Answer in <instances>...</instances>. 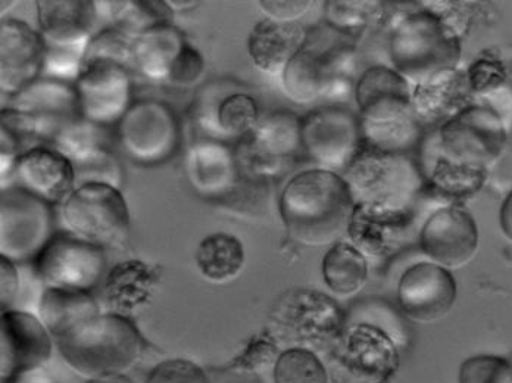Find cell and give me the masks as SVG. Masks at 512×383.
<instances>
[{
  "label": "cell",
  "instance_id": "cell-1",
  "mask_svg": "<svg viewBox=\"0 0 512 383\" xmlns=\"http://www.w3.org/2000/svg\"><path fill=\"white\" fill-rule=\"evenodd\" d=\"M354 210L355 199L346 180L321 168L296 174L279 199L287 233L305 247L336 244L349 229Z\"/></svg>",
  "mask_w": 512,
  "mask_h": 383
},
{
  "label": "cell",
  "instance_id": "cell-2",
  "mask_svg": "<svg viewBox=\"0 0 512 383\" xmlns=\"http://www.w3.org/2000/svg\"><path fill=\"white\" fill-rule=\"evenodd\" d=\"M355 96L364 145L398 154L421 145L423 127L412 111L410 84L398 71L382 65L368 68Z\"/></svg>",
  "mask_w": 512,
  "mask_h": 383
},
{
  "label": "cell",
  "instance_id": "cell-3",
  "mask_svg": "<svg viewBox=\"0 0 512 383\" xmlns=\"http://www.w3.org/2000/svg\"><path fill=\"white\" fill-rule=\"evenodd\" d=\"M62 360L77 375L98 379L126 375L143 354L142 335L127 317L101 313L55 341Z\"/></svg>",
  "mask_w": 512,
  "mask_h": 383
},
{
  "label": "cell",
  "instance_id": "cell-4",
  "mask_svg": "<svg viewBox=\"0 0 512 383\" xmlns=\"http://www.w3.org/2000/svg\"><path fill=\"white\" fill-rule=\"evenodd\" d=\"M390 56L402 77L417 84L455 70L461 58L460 33L439 14L417 11L393 31Z\"/></svg>",
  "mask_w": 512,
  "mask_h": 383
},
{
  "label": "cell",
  "instance_id": "cell-5",
  "mask_svg": "<svg viewBox=\"0 0 512 383\" xmlns=\"http://www.w3.org/2000/svg\"><path fill=\"white\" fill-rule=\"evenodd\" d=\"M343 179L348 183L355 205L411 210L412 202L424 191L421 165L410 154L380 151L361 145L346 168Z\"/></svg>",
  "mask_w": 512,
  "mask_h": 383
},
{
  "label": "cell",
  "instance_id": "cell-6",
  "mask_svg": "<svg viewBox=\"0 0 512 383\" xmlns=\"http://www.w3.org/2000/svg\"><path fill=\"white\" fill-rule=\"evenodd\" d=\"M268 323L271 338L277 344L315 354L337 341L343 314L332 298L308 289H295L276 301Z\"/></svg>",
  "mask_w": 512,
  "mask_h": 383
},
{
  "label": "cell",
  "instance_id": "cell-7",
  "mask_svg": "<svg viewBox=\"0 0 512 383\" xmlns=\"http://www.w3.org/2000/svg\"><path fill=\"white\" fill-rule=\"evenodd\" d=\"M301 130V118L289 111L259 117L255 129L234 151L240 176L273 183L289 173L304 155Z\"/></svg>",
  "mask_w": 512,
  "mask_h": 383
},
{
  "label": "cell",
  "instance_id": "cell-8",
  "mask_svg": "<svg viewBox=\"0 0 512 383\" xmlns=\"http://www.w3.org/2000/svg\"><path fill=\"white\" fill-rule=\"evenodd\" d=\"M65 232L102 249L126 244L130 233V213L120 189L112 186H78L61 205Z\"/></svg>",
  "mask_w": 512,
  "mask_h": 383
},
{
  "label": "cell",
  "instance_id": "cell-9",
  "mask_svg": "<svg viewBox=\"0 0 512 383\" xmlns=\"http://www.w3.org/2000/svg\"><path fill=\"white\" fill-rule=\"evenodd\" d=\"M55 236L52 205L18 186L0 195V258L17 264L36 261Z\"/></svg>",
  "mask_w": 512,
  "mask_h": 383
},
{
  "label": "cell",
  "instance_id": "cell-10",
  "mask_svg": "<svg viewBox=\"0 0 512 383\" xmlns=\"http://www.w3.org/2000/svg\"><path fill=\"white\" fill-rule=\"evenodd\" d=\"M439 154L455 163L485 168L496 163L507 146L504 121L490 108L470 105L439 129Z\"/></svg>",
  "mask_w": 512,
  "mask_h": 383
},
{
  "label": "cell",
  "instance_id": "cell-11",
  "mask_svg": "<svg viewBox=\"0 0 512 383\" xmlns=\"http://www.w3.org/2000/svg\"><path fill=\"white\" fill-rule=\"evenodd\" d=\"M118 139L134 163H165L180 146L179 118L165 102L156 99L133 102L118 123Z\"/></svg>",
  "mask_w": 512,
  "mask_h": 383
},
{
  "label": "cell",
  "instance_id": "cell-12",
  "mask_svg": "<svg viewBox=\"0 0 512 383\" xmlns=\"http://www.w3.org/2000/svg\"><path fill=\"white\" fill-rule=\"evenodd\" d=\"M106 270L103 249L58 233L34 261V272L46 288L92 292Z\"/></svg>",
  "mask_w": 512,
  "mask_h": 383
},
{
  "label": "cell",
  "instance_id": "cell-13",
  "mask_svg": "<svg viewBox=\"0 0 512 383\" xmlns=\"http://www.w3.org/2000/svg\"><path fill=\"white\" fill-rule=\"evenodd\" d=\"M304 157L321 170H346L362 145L361 121L336 107L318 108L302 118Z\"/></svg>",
  "mask_w": 512,
  "mask_h": 383
},
{
  "label": "cell",
  "instance_id": "cell-14",
  "mask_svg": "<svg viewBox=\"0 0 512 383\" xmlns=\"http://www.w3.org/2000/svg\"><path fill=\"white\" fill-rule=\"evenodd\" d=\"M351 65V48L334 46L324 51L311 48L307 43L283 70L284 92L296 104H311L320 98L337 96Z\"/></svg>",
  "mask_w": 512,
  "mask_h": 383
},
{
  "label": "cell",
  "instance_id": "cell-15",
  "mask_svg": "<svg viewBox=\"0 0 512 383\" xmlns=\"http://www.w3.org/2000/svg\"><path fill=\"white\" fill-rule=\"evenodd\" d=\"M74 87L81 118L99 126L120 123L133 105V84L128 68L112 62L87 65Z\"/></svg>",
  "mask_w": 512,
  "mask_h": 383
},
{
  "label": "cell",
  "instance_id": "cell-16",
  "mask_svg": "<svg viewBox=\"0 0 512 383\" xmlns=\"http://www.w3.org/2000/svg\"><path fill=\"white\" fill-rule=\"evenodd\" d=\"M8 107L26 115L40 145L51 146L56 137L81 118L76 87L43 77L14 96Z\"/></svg>",
  "mask_w": 512,
  "mask_h": 383
},
{
  "label": "cell",
  "instance_id": "cell-17",
  "mask_svg": "<svg viewBox=\"0 0 512 383\" xmlns=\"http://www.w3.org/2000/svg\"><path fill=\"white\" fill-rule=\"evenodd\" d=\"M53 338L39 317L6 310L0 316V375L2 381L27 370L40 369L52 356Z\"/></svg>",
  "mask_w": 512,
  "mask_h": 383
},
{
  "label": "cell",
  "instance_id": "cell-18",
  "mask_svg": "<svg viewBox=\"0 0 512 383\" xmlns=\"http://www.w3.org/2000/svg\"><path fill=\"white\" fill-rule=\"evenodd\" d=\"M424 254L446 270L467 266L479 248V230L468 211L458 205L440 208L420 235Z\"/></svg>",
  "mask_w": 512,
  "mask_h": 383
},
{
  "label": "cell",
  "instance_id": "cell-19",
  "mask_svg": "<svg viewBox=\"0 0 512 383\" xmlns=\"http://www.w3.org/2000/svg\"><path fill=\"white\" fill-rule=\"evenodd\" d=\"M46 46L42 34L20 20L0 24V89L14 98L42 79Z\"/></svg>",
  "mask_w": 512,
  "mask_h": 383
},
{
  "label": "cell",
  "instance_id": "cell-20",
  "mask_svg": "<svg viewBox=\"0 0 512 383\" xmlns=\"http://www.w3.org/2000/svg\"><path fill=\"white\" fill-rule=\"evenodd\" d=\"M398 301L412 322H439L457 301V282L449 270L437 264H415L401 277Z\"/></svg>",
  "mask_w": 512,
  "mask_h": 383
},
{
  "label": "cell",
  "instance_id": "cell-21",
  "mask_svg": "<svg viewBox=\"0 0 512 383\" xmlns=\"http://www.w3.org/2000/svg\"><path fill=\"white\" fill-rule=\"evenodd\" d=\"M18 188L51 205H62L76 189L73 163L52 146L42 145L21 155L15 168Z\"/></svg>",
  "mask_w": 512,
  "mask_h": 383
},
{
  "label": "cell",
  "instance_id": "cell-22",
  "mask_svg": "<svg viewBox=\"0 0 512 383\" xmlns=\"http://www.w3.org/2000/svg\"><path fill=\"white\" fill-rule=\"evenodd\" d=\"M37 20L46 48H87L95 36L98 3L89 0H39Z\"/></svg>",
  "mask_w": 512,
  "mask_h": 383
},
{
  "label": "cell",
  "instance_id": "cell-23",
  "mask_svg": "<svg viewBox=\"0 0 512 383\" xmlns=\"http://www.w3.org/2000/svg\"><path fill=\"white\" fill-rule=\"evenodd\" d=\"M190 185L199 195L218 202L239 182L236 155L218 140H202L190 146L186 157Z\"/></svg>",
  "mask_w": 512,
  "mask_h": 383
},
{
  "label": "cell",
  "instance_id": "cell-24",
  "mask_svg": "<svg viewBox=\"0 0 512 383\" xmlns=\"http://www.w3.org/2000/svg\"><path fill=\"white\" fill-rule=\"evenodd\" d=\"M470 83L461 71H442L417 84L412 93V111L421 127H442L446 121L470 107Z\"/></svg>",
  "mask_w": 512,
  "mask_h": 383
},
{
  "label": "cell",
  "instance_id": "cell-25",
  "mask_svg": "<svg viewBox=\"0 0 512 383\" xmlns=\"http://www.w3.org/2000/svg\"><path fill=\"white\" fill-rule=\"evenodd\" d=\"M411 221V210L357 204L348 232L359 251L374 257L399 247L410 232Z\"/></svg>",
  "mask_w": 512,
  "mask_h": 383
},
{
  "label": "cell",
  "instance_id": "cell-26",
  "mask_svg": "<svg viewBox=\"0 0 512 383\" xmlns=\"http://www.w3.org/2000/svg\"><path fill=\"white\" fill-rule=\"evenodd\" d=\"M308 42V33L299 23L259 21L248 39V51L255 67L267 74L283 73Z\"/></svg>",
  "mask_w": 512,
  "mask_h": 383
},
{
  "label": "cell",
  "instance_id": "cell-27",
  "mask_svg": "<svg viewBox=\"0 0 512 383\" xmlns=\"http://www.w3.org/2000/svg\"><path fill=\"white\" fill-rule=\"evenodd\" d=\"M155 283V274L148 264L137 260L118 263L109 270L103 283V300L108 313L127 319L139 313L151 301Z\"/></svg>",
  "mask_w": 512,
  "mask_h": 383
},
{
  "label": "cell",
  "instance_id": "cell-28",
  "mask_svg": "<svg viewBox=\"0 0 512 383\" xmlns=\"http://www.w3.org/2000/svg\"><path fill=\"white\" fill-rule=\"evenodd\" d=\"M187 40L173 24L151 28L133 40V67L152 82H168Z\"/></svg>",
  "mask_w": 512,
  "mask_h": 383
},
{
  "label": "cell",
  "instance_id": "cell-29",
  "mask_svg": "<svg viewBox=\"0 0 512 383\" xmlns=\"http://www.w3.org/2000/svg\"><path fill=\"white\" fill-rule=\"evenodd\" d=\"M101 314L98 302L90 292L46 288L39 301V317L53 342Z\"/></svg>",
  "mask_w": 512,
  "mask_h": 383
},
{
  "label": "cell",
  "instance_id": "cell-30",
  "mask_svg": "<svg viewBox=\"0 0 512 383\" xmlns=\"http://www.w3.org/2000/svg\"><path fill=\"white\" fill-rule=\"evenodd\" d=\"M430 170L424 171V191L440 201L460 204L482 191L487 179L485 168L448 160L437 152Z\"/></svg>",
  "mask_w": 512,
  "mask_h": 383
},
{
  "label": "cell",
  "instance_id": "cell-31",
  "mask_svg": "<svg viewBox=\"0 0 512 383\" xmlns=\"http://www.w3.org/2000/svg\"><path fill=\"white\" fill-rule=\"evenodd\" d=\"M245 248L242 242L227 233H214L199 244L195 261L199 272L211 283H229L245 267Z\"/></svg>",
  "mask_w": 512,
  "mask_h": 383
},
{
  "label": "cell",
  "instance_id": "cell-32",
  "mask_svg": "<svg viewBox=\"0 0 512 383\" xmlns=\"http://www.w3.org/2000/svg\"><path fill=\"white\" fill-rule=\"evenodd\" d=\"M323 277L334 294L352 297L367 283V260L355 245L334 244L324 257Z\"/></svg>",
  "mask_w": 512,
  "mask_h": 383
},
{
  "label": "cell",
  "instance_id": "cell-33",
  "mask_svg": "<svg viewBox=\"0 0 512 383\" xmlns=\"http://www.w3.org/2000/svg\"><path fill=\"white\" fill-rule=\"evenodd\" d=\"M112 27L123 31L131 39L151 28L167 26L173 21V9L167 2L154 0H126V2H109Z\"/></svg>",
  "mask_w": 512,
  "mask_h": 383
},
{
  "label": "cell",
  "instance_id": "cell-34",
  "mask_svg": "<svg viewBox=\"0 0 512 383\" xmlns=\"http://www.w3.org/2000/svg\"><path fill=\"white\" fill-rule=\"evenodd\" d=\"M71 163L76 173V188L89 183H98V185L112 186L121 191L124 168L111 146L96 149Z\"/></svg>",
  "mask_w": 512,
  "mask_h": 383
},
{
  "label": "cell",
  "instance_id": "cell-35",
  "mask_svg": "<svg viewBox=\"0 0 512 383\" xmlns=\"http://www.w3.org/2000/svg\"><path fill=\"white\" fill-rule=\"evenodd\" d=\"M51 146L58 149L68 160L76 161L96 149L111 146V132L109 127L80 118L56 137Z\"/></svg>",
  "mask_w": 512,
  "mask_h": 383
},
{
  "label": "cell",
  "instance_id": "cell-36",
  "mask_svg": "<svg viewBox=\"0 0 512 383\" xmlns=\"http://www.w3.org/2000/svg\"><path fill=\"white\" fill-rule=\"evenodd\" d=\"M274 383H330V378L311 351L286 350L274 366Z\"/></svg>",
  "mask_w": 512,
  "mask_h": 383
},
{
  "label": "cell",
  "instance_id": "cell-37",
  "mask_svg": "<svg viewBox=\"0 0 512 383\" xmlns=\"http://www.w3.org/2000/svg\"><path fill=\"white\" fill-rule=\"evenodd\" d=\"M98 62H112L121 67L133 65V39L115 27L103 28L90 40L83 68Z\"/></svg>",
  "mask_w": 512,
  "mask_h": 383
},
{
  "label": "cell",
  "instance_id": "cell-38",
  "mask_svg": "<svg viewBox=\"0 0 512 383\" xmlns=\"http://www.w3.org/2000/svg\"><path fill=\"white\" fill-rule=\"evenodd\" d=\"M460 383H512V364L493 356L470 358L461 366Z\"/></svg>",
  "mask_w": 512,
  "mask_h": 383
},
{
  "label": "cell",
  "instance_id": "cell-39",
  "mask_svg": "<svg viewBox=\"0 0 512 383\" xmlns=\"http://www.w3.org/2000/svg\"><path fill=\"white\" fill-rule=\"evenodd\" d=\"M326 18L336 31H354L367 26L374 8L359 2H327Z\"/></svg>",
  "mask_w": 512,
  "mask_h": 383
},
{
  "label": "cell",
  "instance_id": "cell-40",
  "mask_svg": "<svg viewBox=\"0 0 512 383\" xmlns=\"http://www.w3.org/2000/svg\"><path fill=\"white\" fill-rule=\"evenodd\" d=\"M206 71L204 56L198 49L193 48L189 42L184 45L183 51L177 56L167 83L179 89H189L202 79Z\"/></svg>",
  "mask_w": 512,
  "mask_h": 383
},
{
  "label": "cell",
  "instance_id": "cell-41",
  "mask_svg": "<svg viewBox=\"0 0 512 383\" xmlns=\"http://www.w3.org/2000/svg\"><path fill=\"white\" fill-rule=\"evenodd\" d=\"M467 79L471 92L485 95V93L499 89L505 83L507 70H505L504 64L493 56H483L471 64Z\"/></svg>",
  "mask_w": 512,
  "mask_h": 383
},
{
  "label": "cell",
  "instance_id": "cell-42",
  "mask_svg": "<svg viewBox=\"0 0 512 383\" xmlns=\"http://www.w3.org/2000/svg\"><path fill=\"white\" fill-rule=\"evenodd\" d=\"M146 383H209V381L198 364L174 358L158 364Z\"/></svg>",
  "mask_w": 512,
  "mask_h": 383
},
{
  "label": "cell",
  "instance_id": "cell-43",
  "mask_svg": "<svg viewBox=\"0 0 512 383\" xmlns=\"http://www.w3.org/2000/svg\"><path fill=\"white\" fill-rule=\"evenodd\" d=\"M282 354H279L276 341L273 338H256L251 342L245 353L236 358L234 366L240 370H249V372H258L261 369H267L271 364H276Z\"/></svg>",
  "mask_w": 512,
  "mask_h": 383
},
{
  "label": "cell",
  "instance_id": "cell-44",
  "mask_svg": "<svg viewBox=\"0 0 512 383\" xmlns=\"http://www.w3.org/2000/svg\"><path fill=\"white\" fill-rule=\"evenodd\" d=\"M20 294V273L17 264L0 258V304L2 311L9 310Z\"/></svg>",
  "mask_w": 512,
  "mask_h": 383
},
{
  "label": "cell",
  "instance_id": "cell-45",
  "mask_svg": "<svg viewBox=\"0 0 512 383\" xmlns=\"http://www.w3.org/2000/svg\"><path fill=\"white\" fill-rule=\"evenodd\" d=\"M262 11L270 20L296 23L308 11L309 2H259Z\"/></svg>",
  "mask_w": 512,
  "mask_h": 383
},
{
  "label": "cell",
  "instance_id": "cell-46",
  "mask_svg": "<svg viewBox=\"0 0 512 383\" xmlns=\"http://www.w3.org/2000/svg\"><path fill=\"white\" fill-rule=\"evenodd\" d=\"M2 383H55L51 376L40 367V369L27 370L5 379Z\"/></svg>",
  "mask_w": 512,
  "mask_h": 383
},
{
  "label": "cell",
  "instance_id": "cell-47",
  "mask_svg": "<svg viewBox=\"0 0 512 383\" xmlns=\"http://www.w3.org/2000/svg\"><path fill=\"white\" fill-rule=\"evenodd\" d=\"M499 221H501L502 233L512 244V191L505 198L504 204H502Z\"/></svg>",
  "mask_w": 512,
  "mask_h": 383
},
{
  "label": "cell",
  "instance_id": "cell-48",
  "mask_svg": "<svg viewBox=\"0 0 512 383\" xmlns=\"http://www.w3.org/2000/svg\"><path fill=\"white\" fill-rule=\"evenodd\" d=\"M87 383H134L126 375L103 376V378L92 379Z\"/></svg>",
  "mask_w": 512,
  "mask_h": 383
}]
</instances>
